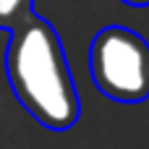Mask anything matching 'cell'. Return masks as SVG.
<instances>
[{"label": "cell", "mask_w": 149, "mask_h": 149, "mask_svg": "<svg viewBox=\"0 0 149 149\" xmlns=\"http://www.w3.org/2000/svg\"><path fill=\"white\" fill-rule=\"evenodd\" d=\"M5 76L18 105L47 131H68L81 115L79 89L55 26L31 13L8 34Z\"/></svg>", "instance_id": "cell-1"}, {"label": "cell", "mask_w": 149, "mask_h": 149, "mask_svg": "<svg viewBox=\"0 0 149 149\" xmlns=\"http://www.w3.org/2000/svg\"><path fill=\"white\" fill-rule=\"evenodd\" d=\"M89 76L115 102H144L149 97V42L126 26L100 29L89 45Z\"/></svg>", "instance_id": "cell-2"}, {"label": "cell", "mask_w": 149, "mask_h": 149, "mask_svg": "<svg viewBox=\"0 0 149 149\" xmlns=\"http://www.w3.org/2000/svg\"><path fill=\"white\" fill-rule=\"evenodd\" d=\"M34 13V0H0V29L13 31Z\"/></svg>", "instance_id": "cell-3"}, {"label": "cell", "mask_w": 149, "mask_h": 149, "mask_svg": "<svg viewBox=\"0 0 149 149\" xmlns=\"http://www.w3.org/2000/svg\"><path fill=\"white\" fill-rule=\"evenodd\" d=\"M126 5H134V8H147L149 5V0H123Z\"/></svg>", "instance_id": "cell-4"}]
</instances>
